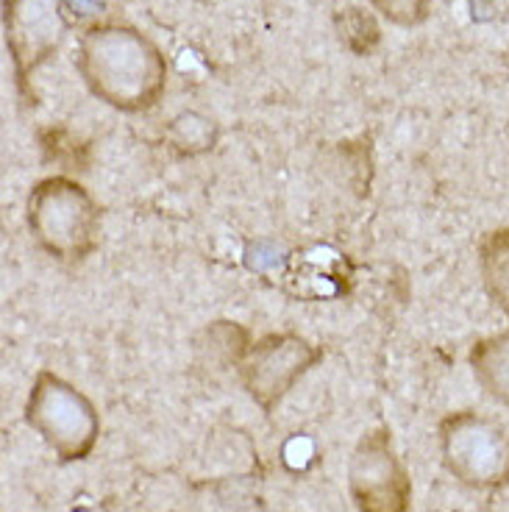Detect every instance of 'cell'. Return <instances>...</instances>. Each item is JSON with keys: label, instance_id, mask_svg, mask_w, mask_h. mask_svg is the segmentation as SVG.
Here are the masks:
<instances>
[{"label": "cell", "instance_id": "cell-1", "mask_svg": "<svg viewBox=\"0 0 509 512\" xmlns=\"http://www.w3.org/2000/svg\"><path fill=\"white\" fill-rule=\"evenodd\" d=\"M76 70L92 98L123 115H145L167 90L165 53L126 23H92L78 37Z\"/></svg>", "mask_w": 509, "mask_h": 512}, {"label": "cell", "instance_id": "cell-2", "mask_svg": "<svg viewBox=\"0 0 509 512\" xmlns=\"http://www.w3.org/2000/svg\"><path fill=\"white\" fill-rule=\"evenodd\" d=\"M26 226L39 251L64 265H78L98 248L101 209L81 181L48 176L28 192Z\"/></svg>", "mask_w": 509, "mask_h": 512}, {"label": "cell", "instance_id": "cell-3", "mask_svg": "<svg viewBox=\"0 0 509 512\" xmlns=\"http://www.w3.org/2000/svg\"><path fill=\"white\" fill-rule=\"evenodd\" d=\"M26 423L64 465L87 460L101 437V415L90 396L53 371L34 376L26 398Z\"/></svg>", "mask_w": 509, "mask_h": 512}, {"label": "cell", "instance_id": "cell-4", "mask_svg": "<svg viewBox=\"0 0 509 512\" xmlns=\"http://www.w3.org/2000/svg\"><path fill=\"white\" fill-rule=\"evenodd\" d=\"M440 460L459 485L501 490L509 485V432L493 418L471 410L446 415L437 426Z\"/></svg>", "mask_w": 509, "mask_h": 512}, {"label": "cell", "instance_id": "cell-5", "mask_svg": "<svg viewBox=\"0 0 509 512\" xmlns=\"http://www.w3.org/2000/svg\"><path fill=\"white\" fill-rule=\"evenodd\" d=\"M73 20L64 0H3V42L23 103H34L31 78L64 45Z\"/></svg>", "mask_w": 509, "mask_h": 512}, {"label": "cell", "instance_id": "cell-6", "mask_svg": "<svg viewBox=\"0 0 509 512\" xmlns=\"http://www.w3.org/2000/svg\"><path fill=\"white\" fill-rule=\"evenodd\" d=\"M323 359V348L295 332H273L254 340L237 365L245 393L262 412H273L295 384Z\"/></svg>", "mask_w": 509, "mask_h": 512}, {"label": "cell", "instance_id": "cell-7", "mask_svg": "<svg viewBox=\"0 0 509 512\" xmlns=\"http://www.w3.org/2000/svg\"><path fill=\"white\" fill-rule=\"evenodd\" d=\"M348 496L357 512H409L412 479L387 426L359 437L348 462Z\"/></svg>", "mask_w": 509, "mask_h": 512}, {"label": "cell", "instance_id": "cell-8", "mask_svg": "<svg viewBox=\"0 0 509 512\" xmlns=\"http://www.w3.org/2000/svg\"><path fill=\"white\" fill-rule=\"evenodd\" d=\"M468 365L484 393L509 410V329L479 337L468 351Z\"/></svg>", "mask_w": 509, "mask_h": 512}, {"label": "cell", "instance_id": "cell-9", "mask_svg": "<svg viewBox=\"0 0 509 512\" xmlns=\"http://www.w3.org/2000/svg\"><path fill=\"white\" fill-rule=\"evenodd\" d=\"M476 262L484 293L493 301V307L509 318V226L484 234L479 240Z\"/></svg>", "mask_w": 509, "mask_h": 512}, {"label": "cell", "instance_id": "cell-10", "mask_svg": "<svg viewBox=\"0 0 509 512\" xmlns=\"http://www.w3.org/2000/svg\"><path fill=\"white\" fill-rule=\"evenodd\" d=\"M220 128L215 120H209L201 112H179L165 128L167 148L176 156H204L217 145Z\"/></svg>", "mask_w": 509, "mask_h": 512}, {"label": "cell", "instance_id": "cell-11", "mask_svg": "<svg viewBox=\"0 0 509 512\" xmlns=\"http://www.w3.org/2000/svg\"><path fill=\"white\" fill-rule=\"evenodd\" d=\"M334 26H337V37L345 51L354 56H370L382 45V26L379 20L362 9V6H345L334 14Z\"/></svg>", "mask_w": 509, "mask_h": 512}, {"label": "cell", "instance_id": "cell-12", "mask_svg": "<svg viewBox=\"0 0 509 512\" xmlns=\"http://www.w3.org/2000/svg\"><path fill=\"white\" fill-rule=\"evenodd\" d=\"M370 9L398 28H418L429 20L434 0H368Z\"/></svg>", "mask_w": 509, "mask_h": 512}]
</instances>
